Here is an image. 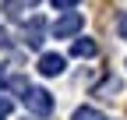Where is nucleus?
I'll use <instances>...</instances> for the list:
<instances>
[{
	"mask_svg": "<svg viewBox=\"0 0 127 120\" xmlns=\"http://www.w3.org/2000/svg\"><path fill=\"white\" fill-rule=\"evenodd\" d=\"M71 53H74V57H95V53H99V46H95V39H74Z\"/></svg>",
	"mask_w": 127,
	"mask_h": 120,
	"instance_id": "obj_6",
	"label": "nucleus"
},
{
	"mask_svg": "<svg viewBox=\"0 0 127 120\" xmlns=\"http://www.w3.org/2000/svg\"><path fill=\"white\" fill-rule=\"evenodd\" d=\"M71 120H106V117H102L99 110H95V106H78Z\"/></svg>",
	"mask_w": 127,
	"mask_h": 120,
	"instance_id": "obj_9",
	"label": "nucleus"
},
{
	"mask_svg": "<svg viewBox=\"0 0 127 120\" xmlns=\"http://www.w3.org/2000/svg\"><path fill=\"white\" fill-rule=\"evenodd\" d=\"M81 25H85L81 14H78V11H67L64 18H57V21H53V35H57V39H71V35L81 32Z\"/></svg>",
	"mask_w": 127,
	"mask_h": 120,
	"instance_id": "obj_1",
	"label": "nucleus"
},
{
	"mask_svg": "<svg viewBox=\"0 0 127 120\" xmlns=\"http://www.w3.org/2000/svg\"><path fill=\"white\" fill-rule=\"evenodd\" d=\"M117 35H120V39H127V11L117 18Z\"/></svg>",
	"mask_w": 127,
	"mask_h": 120,
	"instance_id": "obj_12",
	"label": "nucleus"
},
{
	"mask_svg": "<svg viewBox=\"0 0 127 120\" xmlns=\"http://www.w3.org/2000/svg\"><path fill=\"white\" fill-rule=\"evenodd\" d=\"M4 85H7V92H14V95H21V99H25V95L32 92V85H28V78H25V74H11V78H7Z\"/></svg>",
	"mask_w": 127,
	"mask_h": 120,
	"instance_id": "obj_5",
	"label": "nucleus"
},
{
	"mask_svg": "<svg viewBox=\"0 0 127 120\" xmlns=\"http://www.w3.org/2000/svg\"><path fill=\"white\" fill-rule=\"evenodd\" d=\"M21 4H25V7H35V4H39V0H21Z\"/></svg>",
	"mask_w": 127,
	"mask_h": 120,
	"instance_id": "obj_14",
	"label": "nucleus"
},
{
	"mask_svg": "<svg viewBox=\"0 0 127 120\" xmlns=\"http://www.w3.org/2000/svg\"><path fill=\"white\" fill-rule=\"evenodd\" d=\"M25 11H28V7L21 4V0H4V14H7L11 21H18V18H21Z\"/></svg>",
	"mask_w": 127,
	"mask_h": 120,
	"instance_id": "obj_8",
	"label": "nucleus"
},
{
	"mask_svg": "<svg viewBox=\"0 0 127 120\" xmlns=\"http://www.w3.org/2000/svg\"><path fill=\"white\" fill-rule=\"evenodd\" d=\"M11 110H14V102H11L7 95H0V120H7V117H11Z\"/></svg>",
	"mask_w": 127,
	"mask_h": 120,
	"instance_id": "obj_11",
	"label": "nucleus"
},
{
	"mask_svg": "<svg viewBox=\"0 0 127 120\" xmlns=\"http://www.w3.org/2000/svg\"><path fill=\"white\" fill-rule=\"evenodd\" d=\"M0 81H4V71H0Z\"/></svg>",
	"mask_w": 127,
	"mask_h": 120,
	"instance_id": "obj_15",
	"label": "nucleus"
},
{
	"mask_svg": "<svg viewBox=\"0 0 127 120\" xmlns=\"http://www.w3.org/2000/svg\"><path fill=\"white\" fill-rule=\"evenodd\" d=\"M64 67H67V60H64L60 53H42V57H39V74H46V78L64 74Z\"/></svg>",
	"mask_w": 127,
	"mask_h": 120,
	"instance_id": "obj_4",
	"label": "nucleus"
},
{
	"mask_svg": "<svg viewBox=\"0 0 127 120\" xmlns=\"http://www.w3.org/2000/svg\"><path fill=\"white\" fill-rule=\"evenodd\" d=\"M25 106L35 113V117H50L53 113V95L46 92V88H32V92L25 95Z\"/></svg>",
	"mask_w": 127,
	"mask_h": 120,
	"instance_id": "obj_2",
	"label": "nucleus"
},
{
	"mask_svg": "<svg viewBox=\"0 0 127 120\" xmlns=\"http://www.w3.org/2000/svg\"><path fill=\"white\" fill-rule=\"evenodd\" d=\"M42 42H46V18L35 14V18L25 21V46H28V50H39Z\"/></svg>",
	"mask_w": 127,
	"mask_h": 120,
	"instance_id": "obj_3",
	"label": "nucleus"
},
{
	"mask_svg": "<svg viewBox=\"0 0 127 120\" xmlns=\"http://www.w3.org/2000/svg\"><path fill=\"white\" fill-rule=\"evenodd\" d=\"M50 4H53L57 11H74L78 4H81V0H50Z\"/></svg>",
	"mask_w": 127,
	"mask_h": 120,
	"instance_id": "obj_10",
	"label": "nucleus"
},
{
	"mask_svg": "<svg viewBox=\"0 0 127 120\" xmlns=\"http://www.w3.org/2000/svg\"><path fill=\"white\" fill-rule=\"evenodd\" d=\"M120 88H124V85H120V78H106L99 88H95V95H99V99H113Z\"/></svg>",
	"mask_w": 127,
	"mask_h": 120,
	"instance_id": "obj_7",
	"label": "nucleus"
},
{
	"mask_svg": "<svg viewBox=\"0 0 127 120\" xmlns=\"http://www.w3.org/2000/svg\"><path fill=\"white\" fill-rule=\"evenodd\" d=\"M0 50H11V35L4 32V28H0Z\"/></svg>",
	"mask_w": 127,
	"mask_h": 120,
	"instance_id": "obj_13",
	"label": "nucleus"
}]
</instances>
